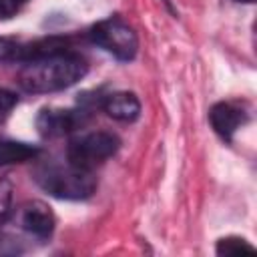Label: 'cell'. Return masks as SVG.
I'll list each match as a JSON object with an SVG mask.
<instances>
[{
    "mask_svg": "<svg viewBox=\"0 0 257 257\" xmlns=\"http://www.w3.org/2000/svg\"><path fill=\"white\" fill-rule=\"evenodd\" d=\"M86 74V62L70 52H54L40 56L36 60L24 62L18 72V84L26 92H56L76 84Z\"/></svg>",
    "mask_w": 257,
    "mask_h": 257,
    "instance_id": "obj_1",
    "label": "cell"
},
{
    "mask_svg": "<svg viewBox=\"0 0 257 257\" xmlns=\"http://www.w3.org/2000/svg\"><path fill=\"white\" fill-rule=\"evenodd\" d=\"M34 181L52 197L80 201L88 199L96 189V177L90 169H82L72 165L70 161L64 163H44L36 167Z\"/></svg>",
    "mask_w": 257,
    "mask_h": 257,
    "instance_id": "obj_2",
    "label": "cell"
},
{
    "mask_svg": "<svg viewBox=\"0 0 257 257\" xmlns=\"http://www.w3.org/2000/svg\"><path fill=\"white\" fill-rule=\"evenodd\" d=\"M88 36L96 46L110 52L118 60H131L139 50V38L135 28L118 16H110L96 22L90 28Z\"/></svg>",
    "mask_w": 257,
    "mask_h": 257,
    "instance_id": "obj_3",
    "label": "cell"
},
{
    "mask_svg": "<svg viewBox=\"0 0 257 257\" xmlns=\"http://www.w3.org/2000/svg\"><path fill=\"white\" fill-rule=\"evenodd\" d=\"M118 145H120V141L112 133H106V131L84 133L70 141V145L66 149V161L92 171V167L110 159L118 151Z\"/></svg>",
    "mask_w": 257,
    "mask_h": 257,
    "instance_id": "obj_4",
    "label": "cell"
},
{
    "mask_svg": "<svg viewBox=\"0 0 257 257\" xmlns=\"http://www.w3.org/2000/svg\"><path fill=\"white\" fill-rule=\"evenodd\" d=\"M68 50L66 40L62 38H38L22 40L12 36H0V62H30L46 54Z\"/></svg>",
    "mask_w": 257,
    "mask_h": 257,
    "instance_id": "obj_5",
    "label": "cell"
},
{
    "mask_svg": "<svg viewBox=\"0 0 257 257\" xmlns=\"http://www.w3.org/2000/svg\"><path fill=\"white\" fill-rule=\"evenodd\" d=\"M86 120L88 112L84 108H42L36 116V128L42 137L54 139L78 131Z\"/></svg>",
    "mask_w": 257,
    "mask_h": 257,
    "instance_id": "obj_6",
    "label": "cell"
},
{
    "mask_svg": "<svg viewBox=\"0 0 257 257\" xmlns=\"http://www.w3.org/2000/svg\"><path fill=\"white\" fill-rule=\"evenodd\" d=\"M54 223H56L54 213L42 201H30L20 211V225H22V229L26 233L38 237V239L50 237L52 231H54Z\"/></svg>",
    "mask_w": 257,
    "mask_h": 257,
    "instance_id": "obj_7",
    "label": "cell"
},
{
    "mask_svg": "<svg viewBox=\"0 0 257 257\" xmlns=\"http://www.w3.org/2000/svg\"><path fill=\"white\" fill-rule=\"evenodd\" d=\"M209 120L221 139L231 141L237 128L245 122V112L233 102H217L209 110Z\"/></svg>",
    "mask_w": 257,
    "mask_h": 257,
    "instance_id": "obj_8",
    "label": "cell"
},
{
    "mask_svg": "<svg viewBox=\"0 0 257 257\" xmlns=\"http://www.w3.org/2000/svg\"><path fill=\"white\" fill-rule=\"evenodd\" d=\"M100 106L104 108V112L110 118L120 120V122H131L141 112V102H139L137 94L128 92V90H116V92L106 94L102 98Z\"/></svg>",
    "mask_w": 257,
    "mask_h": 257,
    "instance_id": "obj_9",
    "label": "cell"
},
{
    "mask_svg": "<svg viewBox=\"0 0 257 257\" xmlns=\"http://www.w3.org/2000/svg\"><path fill=\"white\" fill-rule=\"evenodd\" d=\"M38 155V147L20 141H0V167L30 161Z\"/></svg>",
    "mask_w": 257,
    "mask_h": 257,
    "instance_id": "obj_10",
    "label": "cell"
},
{
    "mask_svg": "<svg viewBox=\"0 0 257 257\" xmlns=\"http://www.w3.org/2000/svg\"><path fill=\"white\" fill-rule=\"evenodd\" d=\"M253 251L255 247L241 237H223L217 243L219 255H241V253H253Z\"/></svg>",
    "mask_w": 257,
    "mask_h": 257,
    "instance_id": "obj_11",
    "label": "cell"
},
{
    "mask_svg": "<svg viewBox=\"0 0 257 257\" xmlns=\"http://www.w3.org/2000/svg\"><path fill=\"white\" fill-rule=\"evenodd\" d=\"M12 193L14 187L8 179H0V225L8 219L10 207H12Z\"/></svg>",
    "mask_w": 257,
    "mask_h": 257,
    "instance_id": "obj_12",
    "label": "cell"
},
{
    "mask_svg": "<svg viewBox=\"0 0 257 257\" xmlns=\"http://www.w3.org/2000/svg\"><path fill=\"white\" fill-rule=\"evenodd\" d=\"M28 0H0V20L12 18Z\"/></svg>",
    "mask_w": 257,
    "mask_h": 257,
    "instance_id": "obj_13",
    "label": "cell"
},
{
    "mask_svg": "<svg viewBox=\"0 0 257 257\" xmlns=\"http://www.w3.org/2000/svg\"><path fill=\"white\" fill-rule=\"evenodd\" d=\"M14 104H16V94L0 86V112H6V110H10Z\"/></svg>",
    "mask_w": 257,
    "mask_h": 257,
    "instance_id": "obj_14",
    "label": "cell"
},
{
    "mask_svg": "<svg viewBox=\"0 0 257 257\" xmlns=\"http://www.w3.org/2000/svg\"><path fill=\"white\" fill-rule=\"evenodd\" d=\"M237 2H249V4H251V2H255V0H237Z\"/></svg>",
    "mask_w": 257,
    "mask_h": 257,
    "instance_id": "obj_15",
    "label": "cell"
}]
</instances>
